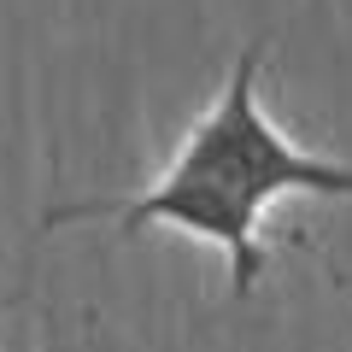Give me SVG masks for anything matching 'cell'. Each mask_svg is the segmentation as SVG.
I'll list each match as a JSON object with an SVG mask.
<instances>
[{
	"mask_svg": "<svg viewBox=\"0 0 352 352\" xmlns=\"http://www.w3.org/2000/svg\"><path fill=\"white\" fill-rule=\"evenodd\" d=\"M258 71H264V41H247L229 65V82L217 100L194 118L182 135L176 159L153 176V188L129 200H71L47 206L41 229L65 223H94L112 217L124 235L141 229H182L229 258V288L247 300L264 276V247L258 223L282 194H317V200H352V164L300 153L276 129V118L258 106Z\"/></svg>",
	"mask_w": 352,
	"mask_h": 352,
	"instance_id": "6da1fadb",
	"label": "cell"
}]
</instances>
